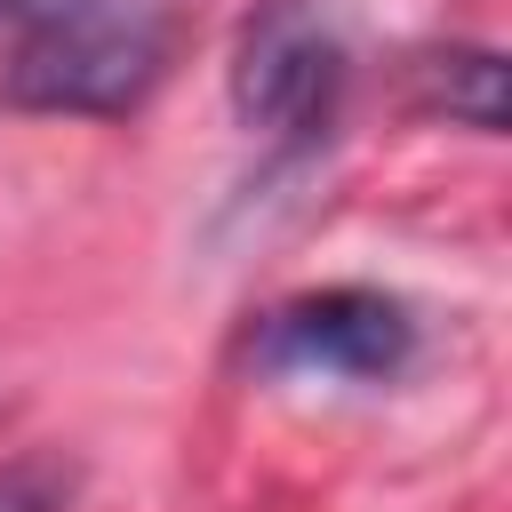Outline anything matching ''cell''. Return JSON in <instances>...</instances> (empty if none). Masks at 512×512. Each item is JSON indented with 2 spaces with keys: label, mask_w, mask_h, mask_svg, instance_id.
<instances>
[{
  "label": "cell",
  "mask_w": 512,
  "mask_h": 512,
  "mask_svg": "<svg viewBox=\"0 0 512 512\" xmlns=\"http://www.w3.org/2000/svg\"><path fill=\"white\" fill-rule=\"evenodd\" d=\"M168 56H176L168 16L64 0L16 32V48L0 64V104L48 112V120H120L160 88Z\"/></svg>",
  "instance_id": "cell-1"
},
{
  "label": "cell",
  "mask_w": 512,
  "mask_h": 512,
  "mask_svg": "<svg viewBox=\"0 0 512 512\" xmlns=\"http://www.w3.org/2000/svg\"><path fill=\"white\" fill-rule=\"evenodd\" d=\"M416 360V312L384 288H304L256 312L248 328V368L264 376H344V384H384Z\"/></svg>",
  "instance_id": "cell-2"
},
{
  "label": "cell",
  "mask_w": 512,
  "mask_h": 512,
  "mask_svg": "<svg viewBox=\"0 0 512 512\" xmlns=\"http://www.w3.org/2000/svg\"><path fill=\"white\" fill-rule=\"evenodd\" d=\"M344 104V32L320 0H264L232 56V112L280 144H320Z\"/></svg>",
  "instance_id": "cell-3"
},
{
  "label": "cell",
  "mask_w": 512,
  "mask_h": 512,
  "mask_svg": "<svg viewBox=\"0 0 512 512\" xmlns=\"http://www.w3.org/2000/svg\"><path fill=\"white\" fill-rule=\"evenodd\" d=\"M416 104L496 136L504 128V56L496 48H424L416 56Z\"/></svg>",
  "instance_id": "cell-4"
},
{
  "label": "cell",
  "mask_w": 512,
  "mask_h": 512,
  "mask_svg": "<svg viewBox=\"0 0 512 512\" xmlns=\"http://www.w3.org/2000/svg\"><path fill=\"white\" fill-rule=\"evenodd\" d=\"M80 488V472L64 456H16L0 464V512H64Z\"/></svg>",
  "instance_id": "cell-5"
},
{
  "label": "cell",
  "mask_w": 512,
  "mask_h": 512,
  "mask_svg": "<svg viewBox=\"0 0 512 512\" xmlns=\"http://www.w3.org/2000/svg\"><path fill=\"white\" fill-rule=\"evenodd\" d=\"M0 8H16V0H0Z\"/></svg>",
  "instance_id": "cell-6"
}]
</instances>
